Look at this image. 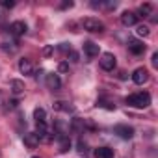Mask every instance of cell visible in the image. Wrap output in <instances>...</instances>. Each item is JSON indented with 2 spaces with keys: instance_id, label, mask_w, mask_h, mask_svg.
Here are the masks:
<instances>
[{
  "instance_id": "cell-30",
  "label": "cell",
  "mask_w": 158,
  "mask_h": 158,
  "mask_svg": "<svg viewBox=\"0 0 158 158\" xmlns=\"http://www.w3.org/2000/svg\"><path fill=\"white\" fill-rule=\"evenodd\" d=\"M50 52H52V47H45V50H43V54H45V56H48Z\"/></svg>"
},
{
  "instance_id": "cell-28",
  "label": "cell",
  "mask_w": 158,
  "mask_h": 158,
  "mask_svg": "<svg viewBox=\"0 0 158 158\" xmlns=\"http://www.w3.org/2000/svg\"><path fill=\"white\" fill-rule=\"evenodd\" d=\"M74 6V2H71V0H69V2H63L61 4V10H69V8H73Z\"/></svg>"
},
{
  "instance_id": "cell-4",
  "label": "cell",
  "mask_w": 158,
  "mask_h": 158,
  "mask_svg": "<svg viewBox=\"0 0 158 158\" xmlns=\"http://www.w3.org/2000/svg\"><path fill=\"white\" fill-rule=\"evenodd\" d=\"M147 80H149V73H147V69H145V67H138V69L132 73V82H134V84L143 86Z\"/></svg>"
},
{
  "instance_id": "cell-21",
  "label": "cell",
  "mask_w": 158,
  "mask_h": 158,
  "mask_svg": "<svg viewBox=\"0 0 158 158\" xmlns=\"http://www.w3.org/2000/svg\"><path fill=\"white\" fill-rule=\"evenodd\" d=\"M97 106H102V108H106V110H115V104H112V102H108V101H104V99H99Z\"/></svg>"
},
{
  "instance_id": "cell-10",
  "label": "cell",
  "mask_w": 158,
  "mask_h": 158,
  "mask_svg": "<svg viewBox=\"0 0 158 158\" xmlns=\"http://www.w3.org/2000/svg\"><path fill=\"white\" fill-rule=\"evenodd\" d=\"M128 50L132 52V54H143V50H145V45L141 43V41H138V39H128Z\"/></svg>"
},
{
  "instance_id": "cell-9",
  "label": "cell",
  "mask_w": 158,
  "mask_h": 158,
  "mask_svg": "<svg viewBox=\"0 0 158 158\" xmlns=\"http://www.w3.org/2000/svg\"><path fill=\"white\" fill-rule=\"evenodd\" d=\"M121 23H123V26H134V24H138V15L132 11H125L121 15Z\"/></svg>"
},
{
  "instance_id": "cell-22",
  "label": "cell",
  "mask_w": 158,
  "mask_h": 158,
  "mask_svg": "<svg viewBox=\"0 0 158 158\" xmlns=\"http://www.w3.org/2000/svg\"><path fill=\"white\" fill-rule=\"evenodd\" d=\"M0 6L6 8V10H11V8H15V0H2V2H0Z\"/></svg>"
},
{
  "instance_id": "cell-29",
  "label": "cell",
  "mask_w": 158,
  "mask_h": 158,
  "mask_svg": "<svg viewBox=\"0 0 158 158\" xmlns=\"http://www.w3.org/2000/svg\"><path fill=\"white\" fill-rule=\"evenodd\" d=\"M17 104H19L17 101H10V102H8V108H17Z\"/></svg>"
},
{
  "instance_id": "cell-1",
  "label": "cell",
  "mask_w": 158,
  "mask_h": 158,
  "mask_svg": "<svg viewBox=\"0 0 158 158\" xmlns=\"http://www.w3.org/2000/svg\"><path fill=\"white\" fill-rule=\"evenodd\" d=\"M125 102L128 106H134V108H147L151 104V95L147 91H139V93H132L125 99Z\"/></svg>"
},
{
  "instance_id": "cell-14",
  "label": "cell",
  "mask_w": 158,
  "mask_h": 158,
  "mask_svg": "<svg viewBox=\"0 0 158 158\" xmlns=\"http://www.w3.org/2000/svg\"><path fill=\"white\" fill-rule=\"evenodd\" d=\"M52 108L56 110V112H73L74 108L69 104V102H65V101H56L54 104H52Z\"/></svg>"
},
{
  "instance_id": "cell-26",
  "label": "cell",
  "mask_w": 158,
  "mask_h": 158,
  "mask_svg": "<svg viewBox=\"0 0 158 158\" xmlns=\"http://www.w3.org/2000/svg\"><path fill=\"white\" fill-rule=\"evenodd\" d=\"M58 48H60V50H61V52H69V50H73V48H71V47H69V45H67V43H61V45H60V47H58Z\"/></svg>"
},
{
  "instance_id": "cell-3",
  "label": "cell",
  "mask_w": 158,
  "mask_h": 158,
  "mask_svg": "<svg viewBox=\"0 0 158 158\" xmlns=\"http://www.w3.org/2000/svg\"><path fill=\"white\" fill-rule=\"evenodd\" d=\"M99 63H101V67L104 69V71H114L115 69V56L112 54V52H104L102 56H101V60H99Z\"/></svg>"
},
{
  "instance_id": "cell-23",
  "label": "cell",
  "mask_w": 158,
  "mask_h": 158,
  "mask_svg": "<svg viewBox=\"0 0 158 158\" xmlns=\"http://www.w3.org/2000/svg\"><path fill=\"white\" fill-rule=\"evenodd\" d=\"M76 151H78V152H88V143L80 139V141H78V149H76Z\"/></svg>"
},
{
  "instance_id": "cell-19",
  "label": "cell",
  "mask_w": 158,
  "mask_h": 158,
  "mask_svg": "<svg viewBox=\"0 0 158 158\" xmlns=\"http://www.w3.org/2000/svg\"><path fill=\"white\" fill-rule=\"evenodd\" d=\"M84 127H86V121H82V119H73V123H71V128L76 132H80Z\"/></svg>"
},
{
  "instance_id": "cell-13",
  "label": "cell",
  "mask_w": 158,
  "mask_h": 158,
  "mask_svg": "<svg viewBox=\"0 0 158 158\" xmlns=\"http://www.w3.org/2000/svg\"><path fill=\"white\" fill-rule=\"evenodd\" d=\"M95 158H114V149H110V147H99L95 151Z\"/></svg>"
},
{
  "instance_id": "cell-12",
  "label": "cell",
  "mask_w": 158,
  "mask_h": 158,
  "mask_svg": "<svg viewBox=\"0 0 158 158\" xmlns=\"http://www.w3.org/2000/svg\"><path fill=\"white\" fill-rule=\"evenodd\" d=\"M19 71L23 73V74H32V61L28 60V58H23V60H19Z\"/></svg>"
},
{
  "instance_id": "cell-25",
  "label": "cell",
  "mask_w": 158,
  "mask_h": 158,
  "mask_svg": "<svg viewBox=\"0 0 158 158\" xmlns=\"http://www.w3.org/2000/svg\"><path fill=\"white\" fill-rule=\"evenodd\" d=\"M67 56L71 58V61H78V52H74V50H69V52H67Z\"/></svg>"
},
{
  "instance_id": "cell-15",
  "label": "cell",
  "mask_w": 158,
  "mask_h": 158,
  "mask_svg": "<svg viewBox=\"0 0 158 158\" xmlns=\"http://www.w3.org/2000/svg\"><path fill=\"white\" fill-rule=\"evenodd\" d=\"M11 91L15 95H21L24 91V82L23 80H11Z\"/></svg>"
},
{
  "instance_id": "cell-16",
  "label": "cell",
  "mask_w": 158,
  "mask_h": 158,
  "mask_svg": "<svg viewBox=\"0 0 158 158\" xmlns=\"http://www.w3.org/2000/svg\"><path fill=\"white\" fill-rule=\"evenodd\" d=\"M34 119H35V123H45L47 121V112L43 108H35L34 110Z\"/></svg>"
},
{
  "instance_id": "cell-11",
  "label": "cell",
  "mask_w": 158,
  "mask_h": 158,
  "mask_svg": "<svg viewBox=\"0 0 158 158\" xmlns=\"http://www.w3.org/2000/svg\"><path fill=\"white\" fill-rule=\"evenodd\" d=\"M84 52H86L88 58H95V56H99V45H95L93 41H86L84 43Z\"/></svg>"
},
{
  "instance_id": "cell-7",
  "label": "cell",
  "mask_w": 158,
  "mask_h": 158,
  "mask_svg": "<svg viewBox=\"0 0 158 158\" xmlns=\"http://www.w3.org/2000/svg\"><path fill=\"white\" fill-rule=\"evenodd\" d=\"M26 30H28V26H26L24 21H15V23H11V26H10V32H11L13 35H24Z\"/></svg>"
},
{
  "instance_id": "cell-5",
  "label": "cell",
  "mask_w": 158,
  "mask_h": 158,
  "mask_svg": "<svg viewBox=\"0 0 158 158\" xmlns=\"http://www.w3.org/2000/svg\"><path fill=\"white\" fill-rule=\"evenodd\" d=\"M114 134H117V136L123 138V139H130V138L134 136V128L128 127V125H115V127H114Z\"/></svg>"
},
{
  "instance_id": "cell-20",
  "label": "cell",
  "mask_w": 158,
  "mask_h": 158,
  "mask_svg": "<svg viewBox=\"0 0 158 158\" xmlns=\"http://www.w3.org/2000/svg\"><path fill=\"white\" fill-rule=\"evenodd\" d=\"M136 34H138L139 37H147V35H149V26L139 24V26H138V30H136Z\"/></svg>"
},
{
  "instance_id": "cell-8",
  "label": "cell",
  "mask_w": 158,
  "mask_h": 158,
  "mask_svg": "<svg viewBox=\"0 0 158 158\" xmlns=\"http://www.w3.org/2000/svg\"><path fill=\"white\" fill-rule=\"evenodd\" d=\"M23 141H24V145H26L28 149H35V147L39 145V138H37L35 132H28V134H24Z\"/></svg>"
},
{
  "instance_id": "cell-18",
  "label": "cell",
  "mask_w": 158,
  "mask_h": 158,
  "mask_svg": "<svg viewBox=\"0 0 158 158\" xmlns=\"http://www.w3.org/2000/svg\"><path fill=\"white\" fill-rule=\"evenodd\" d=\"M139 13H141V17H149L151 13H152V4H141L139 6Z\"/></svg>"
},
{
  "instance_id": "cell-31",
  "label": "cell",
  "mask_w": 158,
  "mask_h": 158,
  "mask_svg": "<svg viewBox=\"0 0 158 158\" xmlns=\"http://www.w3.org/2000/svg\"><path fill=\"white\" fill-rule=\"evenodd\" d=\"M32 158H39V156H32Z\"/></svg>"
},
{
  "instance_id": "cell-2",
  "label": "cell",
  "mask_w": 158,
  "mask_h": 158,
  "mask_svg": "<svg viewBox=\"0 0 158 158\" xmlns=\"http://www.w3.org/2000/svg\"><path fill=\"white\" fill-rule=\"evenodd\" d=\"M82 26H84V30H88V32H102V30H104V24H102L99 19H93V17L84 19V21H82Z\"/></svg>"
},
{
  "instance_id": "cell-27",
  "label": "cell",
  "mask_w": 158,
  "mask_h": 158,
  "mask_svg": "<svg viewBox=\"0 0 158 158\" xmlns=\"http://www.w3.org/2000/svg\"><path fill=\"white\" fill-rule=\"evenodd\" d=\"M151 63H152V67H158V52H154V54H152Z\"/></svg>"
},
{
  "instance_id": "cell-6",
  "label": "cell",
  "mask_w": 158,
  "mask_h": 158,
  "mask_svg": "<svg viewBox=\"0 0 158 158\" xmlns=\"http://www.w3.org/2000/svg\"><path fill=\"white\" fill-rule=\"evenodd\" d=\"M45 84H47V88H48V89H52V91H56V89H60V88H61V80H60V76H58L56 73H48V74H47Z\"/></svg>"
},
{
  "instance_id": "cell-17",
  "label": "cell",
  "mask_w": 158,
  "mask_h": 158,
  "mask_svg": "<svg viewBox=\"0 0 158 158\" xmlns=\"http://www.w3.org/2000/svg\"><path fill=\"white\" fill-rule=\"evenodd\" d=\"M71 149V139H69V136H63V138H60V152H67Z\"/></svg>"
},
{
  "instance_id": "cell-24",
  "label": "cell",
  "mask_w": 158,
  "mask_h": 158,
  "mask_svg": "<svg viewBox=\"0 0 158 158\" xmlns=\"http://www.w3.org/2000/svg\"><path fill=\"white\" fill-rule=\"evenodd\" d=\"M58 71H60V73H69V63H67V61H61V63L58 65Z\"/></svg>"
}]
</instances>
